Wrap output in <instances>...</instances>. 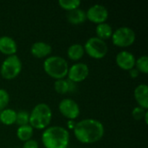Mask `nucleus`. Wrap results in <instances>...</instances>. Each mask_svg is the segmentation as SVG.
<instances>
[{"label": "nucleus", "instance_id": "nucleus-19", "mask_svg": "<svg viewBox=\"0 0 148 148\" xmlns=\"http://www.w3.org/2000/svg\"><path fill=\"white\" fill-rule=\"evenodd\" d=\"M16 112L11 108H5L0 111V121L6 126H11L16 122Z\"/></svg>", "mask_w": 148, "mask_h": 148}, {"label": "nucleus", "instance_id": "nucleus-4", "mask_svg": "<svg viewBox=\"0 0 148 148\" xmlns=\"http://www.w3.org/2000/svg\"><path fill=\"white\" fill-rule=\"evenodd\" d=\"M43 69L45 73L53 79H64L68 75L69 64L67 61L58 56H51L47 57L43 62Z\"/></svg>", "mask_w": 148, "mask_h": 148}, {"label": "nucleus", "instance_id": "nucleus-27", "mask_svg": "<svg viewBox=\"0 0 148 148\" xmlns=\"http://www.w3.org/2000/svg\"><path fill=\"white\" fill-rule=\"evenodd\" d=\"M129 75H130V76H131L133 79H135V78H137V77L139 76L140 72H139L135 68H134V69H132L131 70H129Z\"/></svg>", "mask_w": 148, "mask_h": 148}, {"label": "nucleus", "instance_id": "nucleus-24", "mask_svg": "<svg viewBox=\"0 0 148 148\" xmlns=\"http://www.w3.org/2000/svg\"><path fill=\"white\" fill-rule=\"evenodd\" d=\"M9 102H10L9 93L3 88H0V111L5 109Z\"/></svg>", "mask_w": 148, "mask_h": 148}, {"label": "nucleus", "instance_id": "nucleus-6", "mask_svg": "<svg viewBox=\"0 0 148 148\" xmlns=\"http://www.w3.org/2000/svg\"><path fill=\"white\" fill-rule=\"evenodd\" d=\"M83 48L86 54L94 59L104 58L108 51V47L107 42L98 38L97 36H93L88 39Z\"/></svg>", "mask_w": 148, "mask_h": 148}, {"label": "nucleus", "instance_id": "nucleus-20", "mask_svg": "<svg viewBox=\"0 0 148 148\" xmlns=\"http://www.w3.org/2000/svg\"><path fill=\"white\" fill-rule=\"evenodd\" d=\"M33 133H34V130L31 127V126L29 124V125L18 127V128L16 130V136L21 141L25 142V141L32 139Z\"/></svg>", "mask_w": 148, "mask_h": 148}, {"label": "nucleus", "instance_id": "nucleus-2", "mask_svg": "<svg viewBox=\"0 0 148 148\" xmlns=\"http://www.w3.org/2000/svg\"><path fill=\"white\" fill-rule=\"evenodd\" d=\"M42 142L45 148H68L69 133L60 126H52L44 129Z\"/></svg>", "mask_w": 148, "mask_h": 148}, {"label": "nucleus", "instance_id": "nucleus-23", "mask_svg": "<svg viewBox=\"0 0 148 148\" xmlns=\"http://www.w3.org/2000/svg\"><path fill=\"white\" fill-rule=\"evenodd\" d=\"M29 113L25 111V110H20L16 113V122L18 127L29 125Z\"/></svg>", "mask_w": 148, "mask_h": 148}, {"label": "nucleus", "instance_id": "nucleus-7", "mask_svg": "<svg viewBox=\"0 0 148 148\" xmlns=\"http://www.w3.org/2000/svg\"><path fill=\"white\" fill-rule=\"evenodd\" d=\"M111 38L114 45L120 48H127L134 43L136 34L133 29L123 26L115 29Z\"/></svg>", "mask_w": 148, "mask_h": 148}, {"label": "nucleus", "instance_id": "nucleus-14", "mask_svg": "<svg viewBox=\"0 0 148 148\" xmlns=\"http://www.w3.org/2000/svg\"><path fill=\"white\" fill-rule=\"evenodd\" d=\"M134 99L139 107L147 110L148 108V86L147 84H140L134 89Z\"/></svg>", "mask_w": 148, "mask_h": 148}, {"label": "nucleus", "instance_id": "nucleus-5", "mask_svg": "<svg viewBox=\"0 0 148 148\" xmlns=\"http://www.w3.org/2000/svg\"><path fill=\"white\" fill-rule=\"evenodd\" d=\"M22 67V62L16 55L9 56L2 62L0 75L5 80H13L21 73Z\"/></svg>", "mask_w": 148, "mask_h": 148}, {"label": "nucleus", "instance_id": "nucleus-16", "mask_svg": "<svg viewBox=\"0 0 148 148\" xmlns=\"http://www.w3.org/2000/svg\"><path fill=\"white\" fill-rule=\"evenodd\" d=\"M67 19L72 24H75V25L82 24L87 20L86 12L83 10L77 8L75 10H71V11H68Z\"/></svg>", "mask_w": 148, "mask_h": 148}, {"label": "nucleus", "instance_id": "nucleus-21", "mask_svg": "<svg viewBox=\"0 0 148 148\" xmlns=\"http://www.w3.org/2000/svg\"><path fill=\"white\" fill-rule=\"evenodd\" d=\"M58 4L60 7L67 11H71L73 10H75L79 8L81 5L80 0H59Z\"/></svg>", "mask_w": 148, "mask_h": 148}, {"label": "nucleus", "instance_id": "nucleus-17", "mask_svg": "<svg viewBox=\"0 0 148 148\" xmlns=\"http://www.w3.org/2000/svg\"><path fill=\"white\" fill-rule=\"evenodd\" d=\"M84 54H85L84 48L82 44H79V43H75V44L70 45L67 50L68 57L71 61H74V62L81 60L83 57Z\"/></svg>", "mask_w": 148, "mask_h": 148}, {"label": "nucleus", "instance_id": "nucleus-25", "mask_svg": "<svg viewBox=\"0 0 148 148\" xmlns=\"http://www.w3.org/2000/svg\"><path fill=\"white\" fill-rule=\"evenodd\" d=\"M147 110L140 108V107H136L133 109L132 111V116L134 120L136 121H140L145 118V115L147 114Z\"/></svg>", "mask_w": 148, "mask_h": 148}, {"label": "nucleus", "instance_id": "nucleus-10", "mask_svg": "<svg viewBox=\"0 0 148 148\" xmlns=\"http://www.w3.org/2000/svg\"><path fill=\"white\" fill-rule=\"evenodd\" d=\"M89 75V69L86 63L77 62L69 67L68 71V80L74 83H79L87 79Z\"/></svg>", "mask_w": 148, "mask_h": 148}, {"label": "nucleus", "instance_id": "nucleus-11", "mask_svg": "<svg viewBox=\"0 0 148 148\" xmlns=\"http://www.w3.org/2000/svg\"><path fill=\"white\" fill-rule=\"evenodd\" d=\"M115 62L120 69L129 71L135 67L136 58L134 56V54H132L131 52L127 50H122L116 55Z\"/></svg>", "mask_w": 148, "mask_h": 148}, {"label": "nucleus", "instance_id": "nucleus-12", "mask_svg": "<svg viewBox=\"0 0 148 148\" xmlns=\"http://www.w3.org/2000/svg\"><path fill=\"white\" fill-rule=\"evenodd\" d=\"M52 52L50 44L45 42H36L31 45L30 53L36 58H47Z\"/></svg>", "mask_w": 148, "mask_h": 148}, {"label": "nucleus", "instance_id": "nucleus-3", "mask_svg": "<svg viewBox=\"0 0 148 148\" xmlns=\"http://www.w3.org/2000/svg\"><path fill=\"white\" fill-rule=\"evenodd\" d=\"M52 120V111L46 103H39L34 107L29 114V124L34 129L42 130L49 127Z\"/></svg>", "mask_w": 148, "mask_h": 148}, {"label": "nucleus", "instance_id": "nucleus-28", "mask_svg": "<svg viewBox=\"0 0 148 148\" xmlns=\"http://www.w3.org/2000/svg\"><path fill=\"white\" fill-rule=\"evenodd\" d=\"M69 127H70V128H73L74 129V127H75V123L74 122V121H69Z\"/></svg>", "mask_w": 148, "mask_h": 148}, {"label": "nucleus", "instance_id": "nucleus-15", "mask_svg": "<svg viewBox=\"0 0 148 148\" xmlns=\"http://www.w3.org/2000/svg\"><path fill=\"white\" fill-rule=\"evenodd\" d=\"M54 88L56 93L60 95H65L67 93H72L75 90V83L68 79L56 80L54 84Z\"/></svg>", "mask_w": 148, "mask_h": 148}, {"label": "nucleus", "instance_id": "nucleus-18", "mask_svg": "<svg viewBox=\"0 0 148 148\" xmlns=\"http://www.w3.org/2000/svg\"><path fill=\"white\" fill-rule=\"evenodd\" d=\"M113 32H114L113 28L108 23H102L97 24L96 29H95V33L97 35V37L103 41L111 38Z\"/></svg>", "mask_w": 148, "mask_h": 148}, {"label": "nucleus", "instance_id": "nucleus-9", "mask_svg": "<svg viewBox=\"0 0 148 148\" xmlns=\"http://www.w3.org/2000/svg\"><path fill=\"white\" fill-rule=\"evenodd\" d=\"M87 20L91 23L100 24L102 23H106L108 18V10L102 4H94L90 6L86 12Z\"/></svg>", "mask_w": 148, "mask_h": 148}, {"label": "nucleus", "instance_id": "nucleus-8", "mask_svg": "<svg viewBox=\"0 0 148 148\" xmlns=\"http://www.w3.org/2000/svg\"><path fill=\"white\" fill-rule=\"evenodd\" d=\"M58 109L62 116L69 121H74L80 115L79 105L72 99L65 98L58 104Z\"/></svg>", "mask_w": 148, "mask_h": 148}, {"label": "nucleus", "instance_id": "nucleus-1", "mask_svg": "<svg viewBox=\"0 0 148 148\" xmlns=\"http://www.w3.org/2000/svg\"><path fill=\"white\" fill-rule=\"evenodd\" d=\"M103 124L95 119H85L75 123L74 135L82 144H93L100 141L104 136Z\"/></svg>", "mask_w": 148, "mask_h": 148}, {"label": "nucleus", "instance_id": "nucleus-26", "mask_svg": "<svg viewBox=\"0 0 148 148\" xmlns=\"http://www.w3.org/2000/svg\"><path fill=\"white\" fill-rule=\"evenodd\" d=\"M23 148H38V143L35 140H29L24 142Z\"/></svg>", "mask_w": 148, "mask_h": 148}, {"label": "nucleus", "instance_id": "nucleus-13", "mask_svg": "<svg viewBox=\"0 0 148 148\" xmlns=\"http://www.w3.org/2000/svg\"><path fill=\"white\" fill-rule=\"evenodd\" d=\"M17 45L15 40L10 36H3L0 37V52L7 56L16 55Z\"/></svg>", "mask_w": 148, "mask_h": 148}, {"label": "nucleus", "instance_id": "nucleus-22", "mask_svg": "<svg viewBox=\"0 0 148 148\" xmlns=\"http://www.w3.org/2000/svg\"><path fill=\"white\" fill-rule=\"evenodd\" d=\"M140 73L147 74L148 73V57L147 56H141L135 62L134 67Z\"/></svg>", "mask_w": 148, "mask_h": 148}]
</instances>
